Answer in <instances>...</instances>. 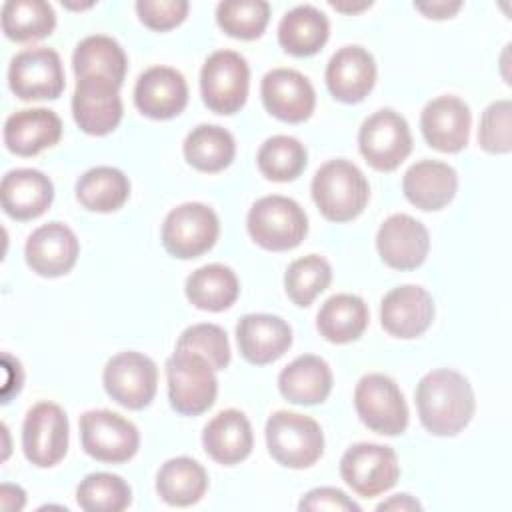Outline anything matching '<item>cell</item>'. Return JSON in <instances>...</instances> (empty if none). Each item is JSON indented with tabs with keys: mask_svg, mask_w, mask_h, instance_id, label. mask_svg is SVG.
<instances>
[{
	"mask_svg": "<svg viewBox=\"0 0 512 512\" xmlns=\"http://www.w3.org/2000/svg\"><path fill=\"white\" fill-rule=\"evenodd\" d=\"M126 54L122 46L104 34L86 36L72 54V68L78 78L98 76L122 86L126 76Z\"/></svg>",
	"mask_w": 512,
	"mask_h": 512,
	"instance_id": "f546056e",
	"label": "cell"
},
{
	"mask_svg": "<svg viewBox=\"0 0 512 512\" xmlns=\"http://www.w3.org/2000/svg\"><path fill=\"white\" fill-rule=\"evenodd\" d=\"M268 20L270 4L264 0H226L216 6V22L232 38L254 40L262 36Z\"/></svg>",
	"mask_w": 512,
	"mask_h": 512,
	"instance_id": "ab89813d",
	"label": "cell"
},
{
	"mask_svg": "<svg viewBox=\"0 0 512 512\" xmlns=\"http://www.w3.org/2000/svg\"><path fill=\"white\" fill-rule=\"evenodd\" d=\"M278 388L280 394L292 404H320L332 390V370L320 356L304 354L282 368Z\"/></svg>",
	"mask_w": 512,
	"mask_h": 512,
	"instance_id": "83f0119b",
	"label": "cell"
},
{
	"mask_svg": "<svg viewBox=\"0 0 512 512\" xmlns=\"http://www.w3.org/2000/svg\"><path fill=\"white\" fill-rule=\"evenodd\" d=\"M368 326V306L360 296L334 294L318 310L316 328L334 344H346L362 336Z\"/></svg>",
	"mask_w": 512,
	"mask_h": 512,
	"instance_id": "4dcf8cb0",
	"label": "cell"
},
{
	"mask_svg": "<svg viewBox=\"0 0 512 512\" xmlns=\"http://www.w3.org/2000/svg\"><path fill=\"white\" fill-rule=\"evenodd\" d=\"M312 198L324 218L348 222L366 208L370 186L356 164L336 158L316 170L312 178Z\"/></svg>",
	"mask_w": 512,
	"mask_h": 512,
	"instance_id": "7a4b0ae2",
	"label": "cell"
},
{
	"mask_svg": "<svg viewBox=\"0 0 512 512\" xmlns=\"http://www.w3.org/2000/svg\"><path fill=\"white\" fill-rule=\"evenodd\" d=\"M478 142L492 154H508L512 150V102L508 98L492 102L482 112Z\"/></svg>",
	"mask_w": 512,
	"mask_h": 512,
	"instance_id": "b9f144b4",
	"label": "cell"
},
{
	"mask_svg": "<svg viewBox=\"0 0 512 512\" xmlns=\"http://www.w3.org/2000/svg\"><path fill=\"white\" fill-rule=\"evenodd\" d=\"M472 114L458 96H438L430 100L420 116L426 142L440 152H460L468 144Z\"/></svg>",
	"mask_w": 512,
	"mask_h": 512,
	"instance_id": "44dd1931",
	"label": "cell"
},
{
	"mask_svg": "<svg viewBox=\"0 0 512 512\" xmlns=\"http://www.w3.org/2000/svg\"><path fill=\"white\" fill-rule=\"evenodd\" d=\"M134 102L144 116L168 120L186 108L188 84L176 68L152 66L138 76L134 86Z\"/></svg>",
	"mask_w": 512,
	"mask_h": 512,
	"instance_id": "d6986e66",
	"label": "cell"
},
{
	"mask_svg": "<svg viewBox=\"0 0 512 512\" xmlns=\"http://www.w3.org/2000/svg\"><path fill=\"white\" fill-rule=\"evenodd\" d=\"M168 398L172 408L184 416L206 412L218 394L214 368L206 358L190 350H174L166 360Z\"/></svg>",
	"mask_w": 512,
	"mask_h": 512,
	"instance_id": "5b68a950",
	"label": "cell"
},
{
	"mask_svg": "<svg viewBox=\"0 0 512 512\" xmlns=\"http://www.w3.org/2000/svg\"><path fill=\"white\" fill-rule=\"evenodd\" d=\"M298 510H330V512H360V506L338 488H314L306 492Z\"/></svg>",
	"mask_w": 512,
	"mask_h": 512,
	"instance_id": "ee69618b",
	"label": "cell"
},
{
	"mask_svg": "<svg viewBox=\"0 0 512 512\" xmlns=\"http://www.w3.org/2000/svg\"><path fill=\"white\" fill-rule=\"evenodd\" d=\"M376 82V62L362 46L336 50L326 66V86L330 94L346 104L362 102Z\"/></svg>",
	"mask_w": 512,
	"mask_h": 512,
	"instance_id": "7402d4cb",
	"label": "cell"
},
{
	"mask_svg": "<svg viewBox=\"0 0 512 512\" xmlns=\"http://www.w3.org/2000/svg\"><path fill=\"white\" fill-rule=\"evenodd\" d=\"M420 502L414 500L410 494H396L390 500L378 504V510H420Z\"/></svg>",
	"mask_w": 512,
	"mask_h": 512,
	"instance_id": "7dc6e473",
	"label": "cell"
},
{
	"mask_svg": "<svg viewBox=\"0 0 512 512\" xmlns=\"http://www.w3.org/2000/svg\"><path fill=\"white\" fill-rule=\"evenodd\" d=\"M456 188V170L440 160H420L412 164L402 178L404 196L420 210L444 208L454 198Z\"/></svg>",
	"mask_w": 512,
	"mask_h": 512,
	"instance_id": "4316f807",
	"label": "cell"
},
{
	"mask_svg": "<svg viewBox=\"0 0 512 512\" xmlns=\"http://www.w3.org/2000/svg\"><path fill=\"white\" fill-rule=\"evenodd\" d=\"M266 444L270 456L286 468H308L324 452L320 424L300 412L278 410L266 422Z\"/></svg>",
	"mask_w": 512,
	"mask_h": 512,
	"instance_id": "3957f363",
	"label": "cell"
},
{
	"mask_svg": "<svg viewBox=\"0 0 512 512\" xmlns=\"http://www.w3.org/2000/svg\"><path fill=\"white\" fill-rule=\"evenodd\" d=\"M330 24L316 6L300 4L288 10L278 24V42L292 56H312L328 40Z\"/></svg>",
	"mask_w": 512,
	"mask_h": 512,
	"instance_id": "f1b7e54d",
	"label": "cell"
},
{
	"mask_svg": "<svg viewBox=\"0 0 512 512\" xmlns=\"http://www.w3.org/2000/svg\"><path fill=\"white\" fill-rule=\"evenodd\" d=\"M232 134L218 124H200L184 140V158L200 172H220L234 160Z\"/></svg>",
	"mask_w": 512,
	"mask_h": 512,
	"instance_id": "e575fe53",
	"label": "cell"
},
{
	"mask_svg": "<svg viewBox=\"0 0 512 512\" xmlns=\"http://www.w3.org/2000/svg\"><path fill=\"white\" fill-rule=\"evenodd\" d=\"M80 438L88 456L108 464L128 462L140 446L138 428L112 410L84 412L80 416Z\"/></svg>",
	"mask_w": 512,
	"mask_h": 512,
	"instance_id": "30bf717a",
	"label": "cell"
},
{
	"mask_svg": "<svg viewBox=\"0 0 512 512\" xmlns=\"http://www.w3.org/2000/svg\"><path fill=\"white\" fill-rule=\"evenodd\" d=\"M10 90L20 100H54L66 86L62 60L56 50L38 46L18 52L8 68Z\"/></svg>",
	"mask_w": 512,
	"mask_h": 512,
	"instance_id": "4fadbf2b",
	"label": "cell"
},
{
	"mask_svg": "<svg viewBox=\"0 0 512 512\" xmlns=\"http://www.w3.org/2000/svg\"><path fill=\"white\" fill-rule=\"evenodd\" d=\"M434 318V300L422 286L404 284L392 288L380 304L382 328L396 338H416L428 330Z\"/></svg>",
	"mask_w": 512,
	"mask_h": 512,
	"instance_id": "ac0fdd59",
	"label": "cell"
},
{
	"mask_svg": "<svg viewBox=\"0 0 512 512\" xmlns=\"http://www.w3.org/2000/svg\"><path fill=\"white\" fill-rule=\"evenodd\" d=\"M208 488V476L202 464L188 456L170 458L156 474V490L170 506L196 504Z\"/></svg>",
	"mask_w": 512,
	"mask_h": 512,
	"instance_id": "d6a6232c",
	"label": "cell"
},
{
	"mask_svg": "<svg viewBox=\"0 0 512 512\" xmlns=\"http://www.w3.org/2000/svg\"><path fill=\"white\" fill-rule=\"evenodd\" d=\"M54 26V8L44 0H8L2 6V30L14 42L42 40Z\"/></svg>",
	"mask_w": 512,
	"mask_h": 512,
	"instance_id": "d590c367",
	"label": "cell"
},
{
	"mask_svg": "<svg viewBox=\"0 0 512 512\" xmlns=\"http://www.w3.org/2000/svg\"><path fill=\"white\" fill-rule=\"evenodd\" d=\"M266 110L284 122H304L316 106V92L310 80L292 68H274L266 72L260 84Z\"/></svg>",
	"mask_w": 512,
	"mask_h": 512,
	"instance_id": "e0dca14e",
	"label": "cell"
},
{
	"mask_svg": "<svg viewBox=\"0 0 512 512\" xmlns=\"http://www.w3.org/2000/svg\"><path fill=\"white\" fill-rule=\"evenodd\" d=\"M340 476L358 496L374 498L396 484L400 476L398 456L384 444H354L340 458Z\"/></svg>",
	"mask_w": 512,
	"mask_h": 512,
	"instance_id": "8fae6325",
	"label": "cell"
},
{
	"mask_svg": "<svg viewBox=\"0 0 512 512\" xmlns=\"http://www.w3.org/2000/svg\"><path fill=\"white\" fill-rule=\"evenodd\" d=\"M416 408L422 426L436 436H454L468 426L476 400L470 382L456 370L438 368L416 386Z\"/></svg>",
	"mask_w": 512,
	"mask_h": 512,
	"instance_id": "6da1fadb",
	"label": "cell"
},
{
	"mask_svg": "<svg viewBox=\"0 0 512 512\" xmlns=\"http://www.w3.org/2000/svg\"><path fill=\"white\" fill-rule=\"evenodd\" d=\"M128 196V176L112 166L90 168L76 182L78 202L92 212H114L124 206Z\"/></svg>",
	"mask_w": 512,
	"mask_h": 512,
	"instance_id": "836d02e7",
	"label": "cell"
},
{
	"mask_svg": "<svg viewBox=\"0 0 512 512\" xmlns=\"http://www.w3.org/2000/svg\"><path fill=\"white\" fill-rule=\"evenodd\" d=\"M246 226L258 246L280 252L296 248L304 240L308 232V218L296 200L272 194L252 204Z\"/></svg>",
	"mask_w": 512,
	"mask_h": 512,
	"instance_id": "277c9868",
	"label": "cell"
},
{
	"mask_svg": "<svg viewBox=\"0 0 512 512\" xmlns=\"http://www.w3.org/2000/svg\"><path fill=\"white\" fill-rule=\"evenodd\" d=\"M354 406L360 420L384 436L402 434L408 426V406L398 384L386 374H366L354 390Z\"/></svg>",
	"mask_w": 512,
	"mask_h": 512,
	"instance_id": "ba28073f",
	"label": "cell"
},
{
	"mask_svg": "<svg viewBox=\"0 0 512 512\" xmlns=\"http://www.w3.org/2000/svg\"><path fill=\"white\" fill-rule=\"evenodd\" d=\"M202 444L212 460L224 466L238 464L250 456L254 446L250 420L236 408L222 410L204 426Z\"/></svg>",
	"mask_w": 512,
	"mask_h": 512,
	"instance_id": "484cf974",
	"label": "cell"
},
{
	"mask_svg": "<svg viewBox=\"0 0 512 512\" xmlns=\"http://www.w3.org/2000/svg\"><path fill=\"white\" fill-rule=\"evenodd\" d=\"M188 2L186 0H138L136 12L142 24H146L152 30H170L184 22L188 14Z\"/></svg>",
	"mask_w": 512,
	"mask_h": 512,
	"instance_id": "7bdbcfd3",
	"label": "cell"
},
{
	"mask_svg": "<svg viewBox=\"0 0 512 512\" xmlns=\"http://www.w3.org/2000/svg\"><path fill=\"white\" fill-rule=\"evenodd\" d=\"M250 68L234 50L212 52L200 70V92L204 104L216 114L238 112L248 98Z\"/></svg>",
	"mask_w": 512,
	"mask_h": 512,
	"instance_id": "8992f818",
	"label": "cell"
},
{
	"mask_svg": "<svg viewBox=\"0 0 512 512\" xmlns=\"http://www.w3.org/2000/svg\"><path fill=\"white\" fill-rule=\"evenodd\" d=\"M62 136V120L48 108H26L4 122V144L18 156H34L54 146Z\"/></svg>",
	"mask_w": 512,
	"mask_h": 512,
	"instance_id": "d4e9b609",
	"label": "cell"
},
{
	"mask_svg": "<svg viewBox=\"0 0 512 512\" xmlns=\"http://www.w3.org/2000/svg\"><path fill=\"white\" fill-rule=\"evenodd\" d=\"M358 148L374 170H396L412 152V134L408 122L390 108L374 112L360 126Z\"/></svg>",
	"mask_w": 512,
	"mask_h": 512,
	"instance_id": "9c48e42d",
	"label": "cell"
},
{
	"mask_svg": "<svg viewBox=\"0 0 512 512\" xmlns=\"http://www.w3.org/2000/svg\"><path fill=\"white\" fill-rule=\"evenodd\" d=\"M256 162L268 180L290 182L306 168V148L294 136L278 134L260 146Z\"/></svg>",
	"mask_w": 512,
	"mask_h": 512,
	"instance_id": "8d00e7d4",
	"label": "cell"
},
{
	"mask_svg": "<svg viewBox=\"0 0 512 512\" xmlns=\"http://www.w3.org/2000/svg\"><path fill=\"white\" fill-rule=\"evenodd\" d=\"M22 450L40 468L58 464L68 450V416L54 402L34 404L22 424Z\"/></svg>",
	"mask_w": 512,
	"mask_h": 512,
	"instance_id": "5bb4252c",
	"label": "cell"
},
{
	"mask_svg": "<svg viewBox=\"0 0 512 512\" xmlns=\"http://www.w3.org/2000/svg\"><path fill=\"white\" fill-rule=\"evenodd\" d=\"M186 298L200 310L220 312L230 308L238 294L240 284L232 268L224 264H206L186 278Z\"/></svg>",
	"mask_w": 512,
	"mask_h": 512,
	"instance_id": "1f68e13d",
	"label": "cell"
},
{
	"mask_svg": "<svg viewBox=\"0 0 512 512\" xmlns=\"http://www.w3.org/2000/svg\"><path fill=\"white\" fill-rule=\"evenodd\" d=\"M76 502L88 512H122L132 502V490L116 474L94 472L78 484Z\"/></svg>",
	"mask_w": 512,
	"mask_h": 512,
	"instance_id": "74e56055",
	"label": "cell"
},
{
	"mask_svg": "<svg viewBox=\"0 0 512 512\" xmlns=\"http://www.w3.org/2000/svg\"><path fill=\"white\" fill-rule=\"evenodd\" d=\"M240 354L250 364H270L284 356L292 344V328L272 314H246L236 324Z\"/></svg>",
	"mask_w": 512,
	"mask_h": 512,
	"instance_id": "603a6c76",
	"label": "cell"
},
{
	"mask_svg": "<svg viewBox=\"0 0 512 512\" xmlns=\"http://www.w3.org/2000/svg\"><path fill=\"white\" fill-rule=\"evenodd\" d=\"M102 380L112 400L128 410H142L156 396L158 368L152 358L128 350L106 362Z\"/></svg>",
	"mask_w": 512,
	"mask_h": 512,
	"instance_id": "7c38bea8",
	"label": "cell"
},
{
	"mask_svg": "<svg viewBox=\"0 0 512 512\" xmlns=\"http://www.w3.org/2000/svg\"><path fill=\"white\" fill-rule=\"evenodd\" d=\"M332 280V268L330 264L318 256V254H308L298 260H294L286 274H284V288L288 298L296 306H310L312 300L328 288Z\"/></svg>",
	"mask_w": 512,
	"mask_h": 512,
	"instance_id": "f35d334b",
	"label": "cell"
},
{
	"mask_svg": "<svg viewBox=\"0 0 512 512\" xmlns=\"http://www.w3.org/2000/svg\"><path fill=\"white\" fill-rule=\"evenodd\" d=\"M376 248L390 268L414 270L428 256L430 236L420 220L408 214H392L378 228Z\"/></svg>",
	"mask_w": 512,
	"mask_h": 512,
	"instance_id": "2e32d148",
	"label": "cell"
},
{
	"mask_svg": "<svg viewBox=\"0 0 512 512\" xmlns=\"http://www.w3.org/2000/svg\"><path fill=\"white\" fill-rule=\"evenodd\" d=\"M220 234L216 212L200 202H184L172 208L162 224V244L168 254L190 260L208 252Z\"/></svg>",
	"mask_w": 512,
	"mask_h": 512,
	"instance_id": "52a82bcc",
	"label": "cell"
},
{
	"mask_svg": "<svg viewBox=\"0 0 512 512\" xmlns=\"http://www.w3.org/2000/svg\"><path fill=\"white\" fill-rule=\"evenodd\" d=\"M120 86L98 76L76 80L72 114L82 132L92 136L110 134L122 120Z\"/></svg>",
	"mask_w": 512,
	"mask_h": 512,
	"instance_id": "9a60e30c",
	"label": "cell"
},
{
	"mask_svg": "<svg viewBox=\"0 0 512 512\" xmlns=\"http://www.w3.org/2000/svg\"><path fill=\"white\" fill-rule=\"evenodd\" d=\"M26 502V494L20 486L12 484H2L0 488V506L4 510H20Z\"/></svg>",
	"mask_w": 512,
	"mask_h": 512,
	"instance_id": "bcb514c9",
	"label": "cell"
},
{
	"mask_svg": "<svg viewBox=\"0 0 512 512\" xmlns=\"http://www.w3.org/2000/svg\"><path fill=\"white\" fill-rule=\"evenodd\" d=\"M330 6L332 8H336V10H340V12H346V14H350V12H360V10H366V8H370L372 6V2L368 0V2H358V4H350V2H334V0H330Z\"/></svg>",
	"mask_w": 512,
	"mask_h": 512,
	"instance_id": "c3c4849f",
	"label": "cell"
},
{
	"mask_svg": "<svg viewBox=\"0 0 512 512\" xmlns=\"http://www.w3.org/2000/svg\"><path fill=\"white\" fill-rule=\"evenodd\" d=\"M2 208L16 220L42 216L54 200L52 180L34 168H16L4 174L0 186Z\"/></svg>",
	"mask_w": 512,
	"mask_h": 512,
	"instance_id": "cb8c5ba5",
	"label": "cell"
},
{
	"mask_svg": "<svg viewBox=\"0 0 512 512\" xmlns=\"http://www.w3.org/2000/svg\"><path fill=\"white\" fill-rule=\"evenodd\" d=\"M414 8L420 10L424 16L428 18H436V20H444L454 16L460 8L462 2H446V0H432V2H414Z\"/></svg>",
	"mask_w": 512,
	"mask_h": 512,
	"instance_id": "f6af8a7d",
	"label": "cell"
},
{
	"mask_svg": "<svg viewBox=\"0 0 512 512\" xmlns=\"http://www.w3.org/2000/svg\"><path fill=\"white\" fill-rule=\"evenodd\" d=\"M176 350H190L210 362L214 370H224L230 364V344L226 332L216 324L188 326L178 342Z\"/></svg>",
	"mask_w": 512,
	"mask_h": 512,
	"instance_id": "60d3db41",
	"label": "cell"
},
{
	"mask_svg": "<svg viewBox=\"0 0 512 512\" xmlns=\"http://www.w3.org/2000/svg\"><path fill=\"white\" fill-rule=\"evenodd\" d=\"M78 252L80 244L76 234L62 222H48L36 228L24 248L26 264L46 278L70 272L78 260Z\"/></svg>",
	"mask_w": 512,
	"mask_h": 512,
	"instance_id": "ffe728a7",
	"label": "cell"
}]
</instances>
